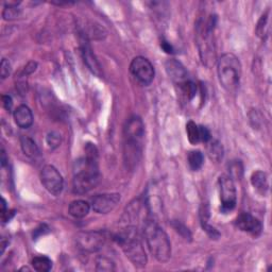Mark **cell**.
Instances as JSON below:
<instances>
[{
  "label": "cell",
  "instance_id": "1",
  "mask_svg": "<svg viewBox=\"0 0 272 272\" xmlns=\"http://www.w3.org/2000/svg\"><path fill=\"white\" fill-rule=\"evenodd\" d=\"M101 180L99 173L98 159L84 156L75 164V177L73 180V191L77 195L88 194L94 189Z\"/></svg>",
  "mask_w": 272,
  "mask_h": 272
},
{
  "label": "cell",
  "instance_id": "2",
  "mask_svg": "<svg viewBox=\"0 0 272 272\" xmlns=\"http://www.w3.org/2000/svg\"><path fill=\"white\" fill-rule=\"evenodd\" d=\"M217 25L215 15L209 17H200L197 21V44L200 58L206 66H212L216 62V49L214 43V30Z\"/></svg>",
  "mask_w": 272,
  "mask_h": 272
},
{
  "label": "cell",
  "instance_id": "3",
  "mask_svg": "<svg viewBox=\"0 0 272 272\" xmlns=\"http://www.w3.org/2000/svg\"><path fill=\"white\" fill-rule=\"evenodd\" d=\"M115 240L135 267L142 268L146 266L147 255L137 228L135 227H126L115 236Z\"/></svg>",
  "mask_w": 272,
  "mask_h": 272
},
{
  "label": "cell",
  "instance_id": "4",
  "mask_svg": "<svg viewBox=\"0 0 272 272\" xmlns=\"http://www.w3.org/2000/svg\"><path fill=\"white\" fill-rule=\"evenodd\" d=\"M144 236L150 252L161 263L171 257V245L165 231L155 221L148 219L144 225Z\"/></svg>",
  "mask_w": 272,
  "mask_h": 272
},
{
  "label": "cell",
  "instance_id": "5",
  "mask_svg": "<svg viewBox=\"0 0 272 272\" xmlns=\"http://www.w3.org/2000/svg\"><path fill=\"white\" fill-rule=\"evenodd\" d=\"M217 71L219 81L228 92L237 91L241 77V64L233 53H226L218 60Z\"/></svg>",
  "mask_w": 272,
  "mask_h": 272
},
{
  "label": "cell",
  "instance_id": "6",
  "mask_svg": "<svg viewBox=\"0 0 272 272\" xmlns=\"http://www.w3.org/2000/svg\"><path fill=\"white\" fill-rule=\"evenodd\" d=\"M78 249L87 253H94L101 250L106 242V236L103 232L90 231L78 233L76 238Z\"/></svg>",
  "mask_w": 272,
  "mask_h": 272
},
{
  "label": "cell",
  "instance_id": "7",
  "mask_svg": "<svg viewBox=\"0 0 272 272\" xmlns=\"http://www.w3.org/2000/svg\"><path fill=\"white\" fill-rule=\"evenodd\" d=\"M219 195L221 201V211L227 213L236 206L237 202V194H236V187L234 180L230 176H221L219 178Z\"/></svg>",
  "mask_w": 272,
  "mask_h": 272
},
{
  "label": "cell",
  "instance_id": "8",
  "mask_svg": "<svg viewBox=\"0 0 272 272\" xmlns=\"http://www.w3.org/2000/svg\"><path fill=\"white\" fill-rule=\"evenodd\" d=\"M130 70L135 79L142 85L151 84L154 79V67L147 58L136 56L130 64Z\"/></svg>",
  "mask_w": 272,
  "mask_h": 272
},
{
  "label": "cell",
  "instance_id": "9",
  "mask_svg": "<svg viewBox=\"0 0 272 272\" xmlns=\"http://www.w3.org/2000/svg\"><path fill=\"white\" fill-rule=\"evenodd\" d=\"M41 181L44 187L54 196L60 195L63 190V177L55 167L46 165L41 171Z\"/></svg>",
  "mask_w": 272,
  "mask_h": 272
},
{
  "label": "cell",
  "instance_id": "10",
  "mask_svg": "<svg viewBox=\"0 0 272 272\" xmlns=\"http://www.w3.org/2000/svg\"><path fill=\"white\" fill-rule=\"evenodd\" d=\"M124 138L126 142L140 146L144 145L145 125L139 117L133 116L127 121L124 128Z\"/></svg>",
  "mask_w": 272,
  "mask_h": 272
},
{
  "label": "cell",
  "instance_id": "11",
  "mask_svg": "<svg viewBox=\"0 0 272 272\" xmlns=\"http://www.w3.org/2000/svg\"><path fill=\"white\" fill-rule=\"evenodd\" d=\"M119 202V194H102L91 199V207L98 214H107L115 209Z\"/></svg>",
  "mask_w": 272,
  "mask_h": 272
},
{
  "label": "cell",
  "instance_id": "12",
  "mask_svg": "<svg viewBox=\"0 0 272 272\" xmlns=\"http://www.w3.org/2000/svg\"><path fill=\"white\" fill-rule=\"evenodd\" d=\"M235 224L239 230L251 234L255 236V237L256 236H259L263 230V226L261 224V221L257 218L253 217L252 215L249 213L239 214L238 217L236 218Z\"/></svg>",
  "mask_w": 272,
  "mask_h": 272
},
{
  "label": "cell",
  "instance_id": "13",
  "mask_svg": "<svg viewBox=\"0 0 272 272\" xmlns=\"http://www.w3.org/2000/svg\"><path fill=\"white\" fill-rule=\"evenodd\" d=\"M81 53H82L83 61L85 63V65L88 66V68L94 75H96L98 77H101V75H102L101 66H100V64L95 56L94 52H92V50L89 44L88 39L84 37H82V40H81Z\"/></svg>",
  "mask_w": 272,
  "mask_h": 272
},
{
  "label": "cell",
  "instance_id": "14",
  "mask_svg": "<svg viewBox=\"0 0 272 272\" xmlns=\"http://www.w3.org/2000/svg\"><path fill=\"white\" fill-rule=\"evenodd\" d=\"M165 68L169 78L173 80L177 85L180 87L185 81L188 80L187 71L185 67L177 60H168L165 64Z\"/></svg>",
  "mask_w": 272,
  "mask_h": 272
},
{
  "label": "cell",
  "instance_id": "15",
  "mask_svg": "<svg viewBox=\"0 0 272 272\" xmlns=\"http://www.w3.org/2000/svg\"><path fill=\"white\" fill-rule=\"evenodd\" d=\"M14 120L19 128L28 129L33 124V114L29 106L25 104L19 105L13 113Z\"/></svg>",
  "mask_w": 272,
  "mask_h": 272
},
{
  "label": "cell",
  "instance_id": "16",
  "mask_svg": "<svg viewBox=\"0 0 272 272\" xmlns=\"http://www.w3.org/2000/svg\"><path fill=\"white\" fill-rule=\"evenodd\" d=\"M91 210V205L84 200H75L68 207V212L75 218H83L88 216Z\"/></svg>",
  "mask_w": 272,
  "mask_h": 272
},
{
  "label": "cell",
  "instance_id": "17",
  "mask_svg": "<svg viewBox=\"0 0 272 272\" xmlns=\"http://www.w3.org/2000/svg\"><path fill=\"white\" fill-rule=\"evenodd\" d=\"M20 147L25 155L28 157H31V159H37L40 156V149L32 138L29 136H21L20 137Z\"/></svg>",
  "mask_w": 272,
  "mask_h": 272
},
{
  "label": "cell",
  "instance_id": "18",
  "mask_svg": "<svg viewBox=\"0 0 272 272\" xmlns=\"http://www.w3.org/2000/svg\"><path fill=\"white\" fill-rule=\"evenodd\" d=\"M251 183L253 185V187L261 192V194L265 195L268 190L269 184H268V178L267 175L264 173V171L257 170L255 173L252 174L251 176Z\"/></svg>",
  "mask_w": 272,
  "mask_h": 272
},
{
  "label": "cell",
  "instance_id": "19",
  "mask_svg": "<svg viewBox=\"0 0 272 272\" xmlns=\"http://www.w3.org/2000/svg\"><path fill=\"white\" fill-rule=\"evenodd\" d=\"M207 154H209L210 159L215 162H220L224 157V147L221 145V142L216 139H211L207 142Z\"/></svg>",
  "mask_w": 272,
  "mask_h": 272
},
{
  "label": "cell",
  "instance_id": "20",
  "mask_svg": "<svg viewBox=\"0 0 272 272\" xmlns=\"http://www.w3.org/2000/svg\"><path fill=\"white\" fill-rule=\"evenodd\" d=\"M31 264L32 267L40 272H47L52 268V261L47 256H35Z\"/></svg>",
  "mask_w": 272,
  "mask_h": 272
},
{
  "label": "cell",
  "instance_id": "21",
  "mask_svg": "<svg viewBox=\"0 0 272 272\" xmlns=\"http://www.w3.org/2000/svg\"><path fill=\"white\" fill-rule=\"evenodd\" d=\"M187 160H188V165L190 169L197 171L203 166L204 156L201 151H199V150H194V151H190L188 153Z\"/></svg>",
  "mask_w": 272,
  "mask_h": 272
},
{
  "label": "cell",
  "instance_id": "22",
  "mask_svg": "<svg viewBox=\"0 0 272 272\" xmlns=\"http://www.w3.org/2000/svg\"><path fill=\"white\" fill-rule=\"evenodd\" d=\"M18 4L19 2H8L5 4L2 12L4 20H13L19 16L20 9L18 8Z\"/></svg>",
  "mask_w": 272,
  "mask_h": 272
},
{
  "label": "cell",
  "instance_id": "23",
  "mask_svg": "<svg viewBox=\"0 0 272 272\" xmlns=\"http://www.w3.org/2000/svg\"><path fill=\"white\" fill-rule=\"evenodd\" d=\"M269 33V26H268V12L265 13L260 18L259 23L256 26V34L257 37L261 38L262 40H265L268 37Z\"/></svg>",
  "mask_w": 272,
  "mask_h": 272
},
{
  "label": "cell",
  "instance_id": "24",
  "mask_svg": "<svg viewBox=\"0 0 272 272\" xmlns=\"http://www.w3.org/2000/svg\"><path fill=\"white\" fill-rule=\"evenodd\" d=\"M228 167V176H230L233 180L234 179H239L242 177L243 175V165L240 161H232L230 162V164L227 165Z\"/></svg>",
  "mask_w": 272,
  "mask_h": 272
},
{
  "label": "cell",
  "instance_id": "25",
  "mask_svg": "<svg viewBox=\"0 0 272 272\" xmlns=\"http://www.w3.org/2000/svg\"><path fill=\"white\" fill-rule=\"evenodd\" d=\"M186 132H187L188 139L192 145H196L200 141L199 138V126H197L194 121H188L186 125Z\"/></svg>",
  "mask_w": 272,
  "mask_h": 272
},
{
  "label": "cell",
  "instance_id": "26",
  "mask_svg": "<svg viewBox=\"0 0 272 272\" xmlns=\"http://www.w3.org/2000/svg\"><path fill=\"white\" fill-rule=\"evenodd\" d=\"M97 271H114L115 270V264L105 256H99L96 261Z\"/></svg>",
  "mask_w": 272,
  "mask_h": 272
},
{
  "label": "cell",
  "instance_id": "27",
  "mask_svg": "<svg viewBox=\"0 0 272 272\" xmlns=\"http://www.w3.org/2000/svg\"><path fill=\"white\" fill-rule=\"evenodd\" d=\"M180 89H181V91L183 92V95L189 100L194 98L197 94V85L194 82H191L190 80L185 81L183 84H181Z\"/></svg>",
  "mask_w": 272,
  "mask_h": 272
},
{
  "label": "cell",
  "instance_id": "28",
  "mask_svg": "<svg viewBox=\"0 0 272 272\" xmlns=\"http://www.w3.org/2000/svg\"><path fill=\"white\" fill-rule=\"evenodd\" d=\"M61 141H62L61 134L59 132H55V131L50 132L46 137V142L50 149L58 148L61 145Z\"/></svg>",
  "mask_w": 272,
  "mask_h": 272
},
{
  "label": "cell",
  "instance_id": "29",
  "mask_svg": "<svg viewBox=\"0 0 272 272\" xmlns=\"http://www.w3.org/2000/svg\"><path fill=\"white\" fill-rule=\"evenodd\" d=\"M174 227H175V230L178 233H180L185 239H190L191 238V235H190V232L188 231V228L186 227L185 226H183L182 224L179 223V221H176V223H174Z\"/></svg>",
  "mask_w": 272,
  "mask_h": 272
},
{
  "label": "cell",
  "instance_id": "30",
  "mask_svg": "<svg viewBox=\"0 0 272 272\" xmlns=\"http://www.w3.org/2000/svg\"><path fill=\"white\" fill-rule=\"evenodd\" d=\"M199 138L200 141L209 142L212 139V135L209 129L204 126H199Z\"/></svg>",
  "mask_w": 272,
  "mask_h": 272
},
{
  "label": "cell",
  "instance_id": "31",
  "mask_svg": "<svg viewBox=\"0 0 272 272\" xmlns=\"http://www.w3.org/2000/svg\"><path fill=\"white\" fill-rule=\"evenodd\" d=\"M37 67H38V63H35V62H29V63H28L27 65L23 68V70L20 71L19 76H20V77H27V76H29V75H31L32 73H34L35 70H37Z\"/></svg>",
  "mask_w": 272,
  "mask_h": 272
},
{
  "label": "cell",
  "instance_id": "32",
  "mask_svg": "<svg viewBox=\"0 0 272 272\" xmlns=\"http://www.w3.org/2000/svg\"><path fill=\"white\" fill-rule=\"evenodd\" d=\"M11 65L6 59H2L1 64H0V74H1V79H5L10 75Z\"/></svg>",
  "mask_w": 272,
  "mask_h": 272
},
{
  "label": "cell",
  "instance_id": "33",
  "mask_svg": "<svg viewBox=\"0 0 272 272\" xmlns=\"http://www.w3.org/2000/svg\"><path fill=\"white\" fill-rule=\"evenodd\" d=\"M202 227H203V230L207 233V235H209L212 239H217V238L220 237L219 232L214 227L210 226L209 224L205 225V226H202Z\"/></svg>",
  "mask_w": 272,
  "mask_h": 272
},
{
  "label": "cell",
  "instance_id": "34",
  "mask_svg": "<svg viewBox=\"0 0 272 272\" xmlns=\"http://www.w3.org/2000/svg\"><path fill=\"white\" fill-rule=\"evenodd\" d=\"M2 103H3V106L4 109L6 111H11L12 110V106H13V100L11 98V96L9 95H3L2 96Z\"/></svg>",
  "mask_w": 272,
  "mask_h": 272
},
{
  "label": "cell",
  "instance_id": "35",
  "mask_svg": "<svg viewBox=\"0 0 272 272\" xmlns=\"http://www.w3.org/2000/svg\"><path fill=\"white\" fill-rule=\"evenodd\" d=\"M161 47H162V49L164 50V51L167 52V53H173L174 52V48H173V46L169 44L168 42L163 41L161 43Z\"/></svg>",
  "mask_w": 272,
  "mask_h": 272
},
{
  "label": "cell",
  "instance_id": "36",
  "mask_svg": "<svg viewBox=\"0 0 272 272\" xmlns=\"http://www.w3.org/2000/svg\"><path fill=\"white\" fill-rule=\"evenodd\" d=\"M6 162H8V159H6V154L5 151L2 149L1 150V166L4 167L6 165Z\"/></svg>",
  "mask_w": 272,
  "mask_h": 272
}]
</instances>
